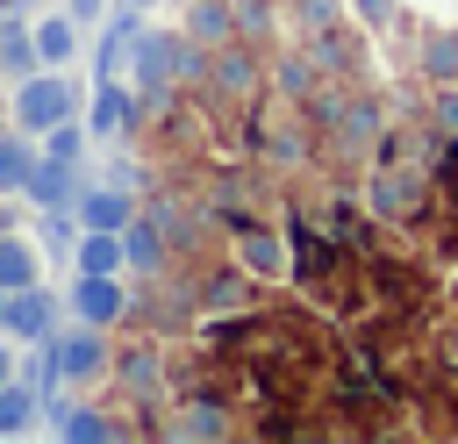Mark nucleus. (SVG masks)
<instances>
[{
	"label": "nucleus",
	"mask_w": 458,
	"mask_h": 444,
	"mask_svg": "<svg viewBox=\"0 0 458 444\" xmlns=\"http://www.w3.org/2000/svg\"><path fill=\"white\" fill-rule=\"evenodd\" d=\"M7 115H14V129L43 136V129L86 115V93H79V79H72L64 64H36L29 79H14V107H7Z\"/></svg>",
	"instance_id": "1"
},
{
	"label": "nucleus",
	"mask_w": 458,
	"mask_h": 444,
	"mask_svg": "<svg viewBox=\"0 0 458 444\" xmlns=\"http://www.w3.org/2000/svg\"><path fill=\"white\" fill-rule=\"evenodd\" d=\"M79 186H86V165L36 158V172H29V186H21V201H29V208H72V201H79Z\"/></svg>",
	"instance_id": "10"
},
{
	"label": "nucleus",
	"mask_w": 458,
	"mask_h": 444,
	"mask_svg": "<svg viewBox=\"0 0 458 444\" xmlns=\"http://www.w3.org/2000/svg\"><path fill=\"white\" fill-rule=\"evenodd\" d=\"M422 193H429V179H422V172H372V193H365V201H372V215L401 222Z\"/></svg>",
	"instance_id": "13"
},
{
	"label": "nucleus",
	"mask_w": 458,
	"mask_h": 444,
	"mask_svg": "<svg viewBox=\"0 0 458 444\" xmlns=\"http://www.w3.org/2000/svg\"><path fill=\"white\" fill-rule=\"evenodd\" d=\"M122 7H143V14H150V7H172V0H122Z\"/></svg>",
	"instance_id": "28"
},
{
	"label": "nucleus",
	"mask_w": 458,
	"mask_h": 444,
	"mask_svg": "<svg viewBox=\"0 0 458 444\" xmlns=\"http://www.w3.org/2000/svg\"><path fill=\"white\" fill-rule=\"evenodd\" d=\"M172 7H186V0H172Z\"/></svg>",
	"instance_id": "30"
},
{
	"label": "nucleus",
	"mask_w": 458,
	"mask_h": 444,
	"mask_svg": "<svg viewBox=\"0 0 458 444\" xmlns=\"http://www.w3.org/2000/svg\"><path fill=\"white\" fill-rule=\"evenodd\" d=\"M29 236H36L43 258H72V243H79V215H72V208H36Z\"/></svg>",
	"instance_id": "22"
},
{
	"label": "nucleus",
	"mask_w": 458,
	"mask_h": 444,
	"mask_svg": "<svg viewBox=\"0 0 458 444\" xmlns=\"http://www.w3.org/2000/svg\"><path fill=\"white\" fill-rule=\"evenodd\" d=\"M301 21H308V29H329V21H336V0H301Z\"/></svg>",
	"instance_id": "27"
},
{
	"label": "nucleus",
	"mask_w": 458,
	"mask_h": 444,
	"mask_svg": "<svg viewBox=\"0 0 458 444\" xmlns=\"http://www.w3.org/2000/svg\"><path fill=\"white\" fill-rule=\"evenodd\" d=\"M36 423H43V394L29 380H7L0 387V437H29Z\"/></svg>",
	"instance_id": "20"
},
{
	"label": "nucleus",
	"mask_w": 458,
	"mask_h": 444,
	"mask_svg": "<svg viewBox=\"0 0 458 444\" xmlns=\"http://www.w3.org/2000/svg\"><path fill=\"white\" fill-rule=\"evenodd\" d=\"M64 329V308H57V294L36 279V286H14V301H7V337L14 344H50Z\"/></svg>",
	"instance_id": "8"
},
{
	"label": "nucleus",
	"mask_w": 458,
	"mask_h": 444,
	"mask_svg": "<svg viewBox=\"0 0 458 444\" xmlns=\"http://www.w3.org/2000/svg\"><path fill=\"white\" fill-rule=\"evenodd\" d=\"M43 143V158H57V165H86V143H93V129L72 115V122H57V129H43L36 136Z\"/></svg>",
	"instance_id": "23"
},
{
	"label": "nucleus",
	"mask_w": 458,
	"mask_h": 444,
	"mask_svg": "<svg viewBox=\"0 0 458 444\" xmlns=\"http://www.w3.org/2000/svg\"><path fill=\"white\" fill-rule=\"evenodd\" d=\"M72 272H129L122 229H79V243H72Z\"/></svg>",
	"instance_id": "15"
},
{
	"label": "nucleus",
	"mask_w": 458,
	"mask_h": 444,
	"mask_svg": "<svg viewBox=\"0 0 458 444\" xmlns=\"http://www.w3.org/2000/svg\"><path fill=\"white\" fill-rule=\"evenodd\" d=\"M136 208H143V201H136V186H129V179H114V172H107V179H86V186H79V201H72L79 229H129V222H136Z\"/></svg>",
	"instance_id": "5"
},
{
	"label": "nucleus",
	"mask_w": 458,
	"mask_h": 444,
	"mask_svg": "<svg viewBox=\"0 0 458 444\" xmlns=\"http://www.w3.org/2000/svg\"><path fill=\"white\" fill-rule=\"evenodd\" d=\"M122 251H129V272H143V279H157V272L172 265V236H165L143 208H136V222L122 229Z\"/></svg>",
	"instance_id": "11"
},
{
	"label": "nucleus",
	"mask_w": 458,
	"mask_h": 444,
	"mask_svg": "<svg viewBox=\"0 0 458 444\" xmlns=\"http://www.w3.org/2000/svg\"><path fill=\"white\" fill-rule=\"evenodd\" d=\"M136 122H143L136 79H93V93H86V129H93L100 143H122V136H136Z\"/></svg>",
	"instance_id": "4"
},
{
	"label": "nucleus",
	"mask_w": 458,
	"mask_h": 444,
	"mask_svg": "<svg viewBox=\"0 0 458 444\" xmlns=\"http://www.w3.org/2000/svg\"><path fill=\"white\" fill-rule=\"evenodd\" d=\"M29 29H36V57H43V64H72V57H79V21H72L64 7H57V14H36Z\"/></svg>",
	"instance_id": "18"
},
{
	"label": "nucleus",
	"mask_w": 458,
	"mask_h": 444,
	"mask_svg": "<svg viewBox=\"0 0 458 444\" xmlns=\"http://www.w3.org/2000/svg\"><path fill=\"white\" fill-rule=\"evenodd\" d=\"M7 380H21V344L0 329V387H7Z\"/></svg>",
	"instance_id": "26"
},
{
	"label": "nucleus",
	"mask_w": 458,
	"mask_h": 444,
	"mask_svg": "<svg viewBox=\"0 0 458 444\" xmlns=\"http://www.w3.org/2000/svg\"><path fill=\"white\" fill-rule=\"evenodd\" d=\"M64 315H72V322H100V329H114V322L136 315V294H129L122 272H79L72 294H64Z\"/></svg>",
	"instance_id": "3"
},
{
	"label": "nucleus",
	"mask_w": 458,
	"mask_h": 444,
	"mask_svg": "<svg viewBox=\"0 0 458 444\" xmlns=\"http://www.w3.org/2000/svg\"><path fill=\"white\" fill-rule=\"evenodd\" d=\"M64 14H72L79 29H93V21H107V0H64Z\"/></svg>",
	"instance_id": "25"
},
{
	"label": "nucleus",
	"mask_w": 458,
	"mask_h": 444,
	"mask_svg": "<svg viewBox=\"0 0 458 444\" xmlns=\"http://www.w3.org/2000/svg\"><path fill=\"white\" fill-rule=\"evenodd\" d=\"M186 36H193L200 50H222V43L236 36V14H229V0H186Z\"/></svg>",
	"instance_id": "19"
},
{
	"label": "nucleus",
	"mask_w": 458,
	"mask_h": 444,
	"mask_svg": "<svg viewBox=\"0 0 458 444\" xmlns=\"http://www.w3.org/2000/svg\"><path fill=\"white\" fill-rule=\"evenodd\" d=\"M43 57H36V29H29V14H14V7H0V79H29Z\"/></svg>",
	"instance_id": "12"
},
{
	"label": "nucleus",
	"mask_w": 458,
	"mask_h": 444,
	"mask_svg": "<svg viewBox=\"0 0 458 444\" xmlns=\"http://www.w3.org/2000/svg\"><path fill=\"white\" fill-rule=\"evenodd\" d=\"M394 7H401V0H351V14H358L365 29H386V21H394Z\"/></svg>",
	"instance_id": "24"
},
{
	"label": "nucleus",
	"mask_w": 458,
	"mask_h": 444,
	"mask_svg": "<svg viewBox=\"0 0 458 444\" xmlns=\"http://www.w3.org/2000/svg\"><path fill=\"white\" fill-rule=\"evenodd\" d=\"M7 301H14V286H0V329H7Z\"/></svg>",
	"instance_id": "29"
},
{
	"label": "nucleus",
	"mask_w": 458,
	"mask_h": 444,
	"mask_svg": "<svg viewBox=\"0 0 458 444\" xmlns=\"http://www.w3.org/2000/svg\"><path fill=\"white\" fill-rule=\"evenodd\" d=\"M36 158H43V143H36L29 129H7V136H0V193H21L29 172H36Z\"/></svg>",
	"instance_id": "21"
},
{
	"label": "nucleus",
	"mask_w": 458,
	"mask_h": 444,
	"mask_svg": "<svg viewBox=\"0 0 458 444\" xmlns=\"http://www.w3.org/2000/svg\"><path fill=\"white\" fill-rule=\"evenodd\" d=\"M43 279V251L29 229H0V286H36Z\"/></svg>",
	"instance_id": "16"
},
{
	"label": "nucleus",
	"mask_w": 458,
	"mask_h": 444,
	"mask_svg": "<svg viewBox=\"0 0 458 444\" xmlns=\"http://www.w3.org/2000/svg\"><path fill=\"white\" fill-rule=\"evenodd\" d=\"M236 265H243V279L279 286V279H293V243H286L272 222H243V229H236Z\"/></svg>",
	"instance_id": "6"
},
{
	"label": "nucleus",
	"mask_w": 458,
	"mask_h": 444,
	"mask_svg": "<svg viewBox=\"0 0 458 444\" xmlns=\"http://www.w3.org/2000/svg\"><path fill=\"white\" fill-rule=\"evenodd\" d=\"M50 351H57V387H64V394L100 387V380L114 372V344H107V329H100V322H72V329H57V337H50Z\"/></svg>",
	"instance_id": "2"
},
{
	"label": "nucleus",
	"mask_w": 458,
	"mask_h": 444,
	"mask_svg": "<svg viewBox=\"0 0 458 444\" xmlns=\"http://www.w3.org/2000/svg\"><path fill=\"white\" fill-rule=\"evenodd\" d=\"M107 380H122L129 401H143V408H165V401H172V387H165V351H157V344H114V372H107Z\"/></svg>",
	"instance_id": "7"
},
{
	"label": "nucleus",
	"mask_w": 458,
	"mask_h": 444,
	"mask_svg": "<svg viewBox=\"0 0 458 444\" xmlns=\"http://www.w3.org/2000/svg\"><path fill=\"white\" fill-rule=\"evenodd\" d=\"M64 444H100V437H129V423H114V415H100V408H86V401H57V423H50Z\"/></svg>",
	"instance_id": "14"
},
{
	"label": "nucleus",
	"mask_w": 458,
	"mask_h": 444,
	"mask_svg": "<svg viewBox=\"0 0 458 444\" xmlns=\"http://www.w3.org/2000/svg\"><path fill=\"white\" fill-rule=\"evenodd\" d=\"M157 437H229V415H222V401H179V415H165L157 423Z\"/></svg>",
	"instance_id": "17"
},
{
	"label": "nucleus",
	"mask_w": 458,
	"mask_h": 444,
	"mask_svg": "<svg viewBox=\"0 0 458 444\" xmlns=\"http://www.w3.org/2000/svg\"><path fill=\"white\" fill-rule=\"evenodd\" d=\"M136 36H143V7H122L107 29H100V50H93V79H122L129 57H136Z\"/></svg>",
	"instance_id": "9"
}]
</instances>
